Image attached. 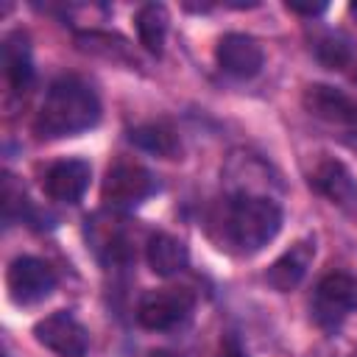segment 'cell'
Returning <instances> with one entry per match:
<instances>
[{
	"mask_svg": "<svg viewBox=\"0 0 357 357\" xmlns=\"http://www.w3.org/2000/svg\"><path fill=\"white\" fill-rule=\"evenodd\" d=\"M100 120V100L89 84H84L75 75L59 78L50 84L36 120H33V134L39 139H61V137H75L98 126Z\"/></svg>",
	"mask_w": 357,
	"mask_h": 357,
	"instance_id": "cell-1",
	"label": "cell"
},
{
	"mask_svg": "<svg viewBox=\"0 0 357 357\" xmlns=\"http://www.w3.org/2000/svg\"><path fill=\"white\" fill-rule=\"evenodd\" d=\"M223 237L243 254L265 248L282 229V206L268 195H234L223 209Z\"/></svg>",
	"mask_w": 357,
	"mask_h": 357,
	"instance_id": "cell-2",
	"label": "cell"
},
{
	"mask_svg": "<svg viewBox=\"0 0 357 357\" xmlns=\"http://www.w3.org/2000/svg\"><path fill=\"white\" fill-rule=\"evenodd\" d=\"M307 181L318 195L357 220V181L340 159L318 153L312 159V167L307 170Z\"/></svg>",
	"mask_w": 357,
	"mask_h": 357,
	"instance_id": "cell-3",
	"label": "cell"
},
{
	"mask_svg": "<svg viewBox=\"0 0 357 357\" xmlns=\"http://www.w3.org/2000/svg\"><path fill=\"white\" fill-rule=\"evenodd\" d=\"M156 192V178L148 167L131 159H117L100 184V198L109 206H137Z\"/></svg>",
	"mask_w": 357,
	"mask_h": 357,
	"instance_id": "cell-4",
	"label": "cell"
},
{
	"mask_svg": "<svg viewBox=\"0 0 357 357\" xmlns=\"http://www.w3.org/2000/svg\"><path fill=\"white\" fill-rule=\"evenodd\" d=\"M195 307V296L187 287H156L148 290L137 307V321L145 329L162 332L181 324Z\"/></svg>",
	"mask_w": 357,
	"mask_h": 357,
	"instance_id": "cell-5",
	"label": "cell"
},
{
	"mask_svg": "<svg viewBox=\"0 0 357 357\" xmlns=\"http://www.w3.org/2000/svg\"><path fill=\"white\" fill-rule=\"evenodd\" d=\"M6 287L14 304L28 307L47 298L56 287V273L36 257H17L6 271Z\"/></svg>",
	"mask_w": 357,
	"mask_h": 357,
	"instance_id": "cell-6",
	"label": "cell"
},
{
	"mask_svg": "<svg viewBox=\"0 0 357 357\" xmlns=\"http://www.w3.org/2000/svg\"><path fill=\"white\" fill-rule=\"evenodd\" d=\"M33 337H36V343H42L45 349H50L59 357H84V351L89 346L86 329L64 310L50 312L42 321H36Z\"/></svg>",
	"mask_w": 357,
	"mask_h": 357,
	"instance_id": "cell-7",
	"label": "cell"
},
{
	"mask_svg": "<svg viewBox=\"0 0 357 357\" xmlns=\"http://www.w3.org/2000/svg\"><path fill=\"white\" fill-rule=\"evenodd\" d=\"M301 106L307 109V114L324 123L357 128V103L329 84H310L301 95Z\"/></svg>",
	"mask_w": 357,
	"mask_h": 357,
	"instance_id": "cell-8",
	"label": "cell"
},
{
	"mask_svg": "<svg viewBox=\"0 0 357 357\" xmlns=\"http://www.w3.org/2000/svg\"><path fill=\"white\" fill-rule=\"evenodd\" d=\"M215 59L218 67L234 78H251L262 70L265 53L259 47V42L248 33H226L220 36L218 47H215Z\"/></svg>",
	"mask_w": 357,
	"mask_h": 357,
	"instance_id": "cell-9",
	"label": "cell"
},
{
	"mask_svg": "<svg viewBox=\"0 0 357 357\" xmlns=\"http://www.w3.org/2000/svg\"><path fill=\"white\" fill-rule=\"evenodd\" d=\"M315 259V237H301L296 240L282 257H276L271 262V268L265 271V282L276 290V293H290L301 284V279L307 276V268Z\"/></svg>",
	"mask_w": 357,
	"mask_h": 357,
	"instance_id": "cell-10",
	"label": "cell"
},
{
	"mask_svg": "<svg viewBox=\"0 0 357 357\" xmlns=\"http://www.w3.org/2000/svg\"><path fill=\"white\" fill-rule=\"evenodd\" d=\"M92 178V167L84 159H61L56 165L47 167L42 187L47 192V198L61 201V204H78L89 187Z\"/></svg>",
	"mask_w": 357,
	"mask_h": 357,
	"instance_id": "cell-11",
	"label": "cell"
},
{
	"mask_svg": "<svg viewBox=\"0 0 357 357\" xmlns=\"http://www.w3.org/2000/svg\"><path fill=\"white\" fill-rule=\"evenodd\" d=\"M0 53H3V73H6V81H8L11 92H17V95L28 92V86L33 81V64H31L28 36L22 31L6 33Z\"/></svg>",
	"mask_w": 357,
	"mask_h": 357,
	"instance_id": "cell-12",
	"label": "cell"
},
{
	"mask_svg": "<svg viewBox=\"0 0 357 357\" xmlns=\"http://www.w3.org/2000/svg\"><path fill=\"white\" fill-rule=\"evenodd\" d=\"M318 310L324 315H329L332 321L357 310V279L349 273L324 276L318 282Z\"/></svg>",
	"mask_w": 357,
	"mask_h": 357,
	"instance_id": "cell-13",
	"label": "cell"
},
{
	"mask_svg": "<svg viewBox=\"0 0 357 357\" xmlns=\"http://www.w3.org/2000/svg\"><path fill=\"white\" fill-rule=\"evenodd\" d=\"M145 259H148V265H151V271L156 276H173V273L187 268L190 251H187L184 240H178V237H173L167 231H159V234L148 237Z\"/></svg>",
	"mask_w": 357,
	"mask_h": 357,
	"instance_id": "cell-14",
	"label": "cell"
},
{
	"mask_svg": "<svg viewBox=\"0 0 357 357\" xmlns=\"http://www.w3.org/2000/svg\"><path fill=\"white\" fill-rule=\"evenodd\" d=\"M134 22H137L139 45H142L148 53L162 56V50H165V36H167V22H170L167 8H165L162 3H145V6L137 11Z\"/></svg>",
	"mask_w": 357,
	"mask_h": 357,
	"instance_id": "cell-15",
	"label": "cell"
},
{
	"mask_svg": "<svg viewBox=\"0 0 357 357\" xmlns=\"http://www.w3.org/2000/svg\"><path fill=\"white\" fill-rule=\"evenodd\" d=\"M128 139L137 148H142V151H148L153 156H162V159H178V153H181V142H178L176 131L162 126V123L139 126V128H134L128 134Z\"/></svg>",
	"mask_w": 357,
	"mask_h": 357,
	"instance_id": "cell-16",
	"label": "cell"
},
{
	"mask_svg": "<svg viewBox=\"0 0 357 357\" xmlns=\"http://www.w3.org/2000/svg\"><path fill=\"white\" fill-rule=\"evenodd\" d=\"M78 47L86 50V53H95V56H103L109 61H126V64H137V53L131 50V45L117 36V33H109V31H86V33H78L75 36Z\"/></svg>",
	"mask_w": 357,
	"mask_h": 357,
	"instance_id": "cell-17",
	"label": "cell"
},
{
	"mask_svg": "<svg viewBox=\"0 0 357 357\" xmlns=\"http://www.w3.org/2000/svg\"><path fill=\"white\" fill-rule=\"evenodd\" d=\"M315 59L326 67V70H346L351 61V47L349 39L337 31H326L324 36L315 39Z\"/></svg>",
	"mask_w": 357,
	"mask_h": 357,
	"instance_id": "cell-18",
	"label": "cell"
},
{
	"mask_svg": "<svg viewBox=\"0 0 357 357\" xmlns=\"http://www.w3.org/2000/svg\"><path fill=\"white\" fill-rule=\"evenodd\" d=\"M215 357H248V354H245V349L240 346L237 337H223L218 351H215Z\"/></svg>",
	"mask_w": 357,
	"mask_h": 357,
	"instance_id": "cell-19",
	"label": "cell"
},
{
	"mask_svg": "<svg viewBox=\"0 0 357 357\" xmlns=\"http://www.w3.org/2000/svg\"><path fill=\"white\" fill-rule=\"evenodd\" d=\"M287 11L304 14V17H318L326 11V3H287Z\"/></svg>",
	"mask_w": 357,
	"mask_h": 357,
	"instance_id": "cell-20",
	"label": "cell"
},
{
	"mask_svg": "<svg viewBox=\"0 0 357 357\" xmlns=\"http://www.w3.org/2000/svg\"><path fill=\"white\" fill-rule=\"evenodd\" d=\"M145 357H176V354H170V351H148Z\"/></svg>",
	"mask_w": 357,
	"mask_h": 357,
	"instance_id": "cell-21",
	"label": "cell"
},
{
	"mask_svg": "<svg viewBox=\"0 0 357 357\" xmlns=\"http://www.w3.org/2000/svg\"><path fill=\"white\" fill-rule=\"evenodd\" d=\"M349 14H354V17H357V3H349Z\"/></svg>",
	"mask_w": 357,
	"mask_h": 357,
	"instance_id": "cell-22",
	"label": "cell"
}]
</instances>
